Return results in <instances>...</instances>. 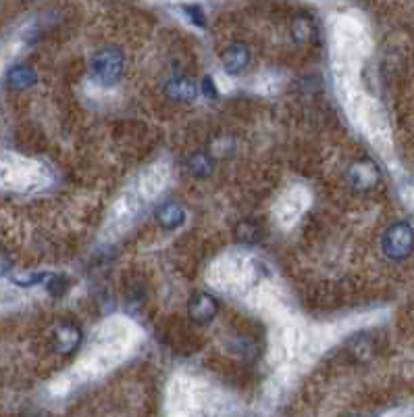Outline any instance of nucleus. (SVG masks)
Returning <instances> with one entry per match:
<instances>
[{
  "instance_id": "obj_1",
  "label": "nucleus",
  "mask_w": 414,
  "mask_h": 417,
  "mask_svg": "<svg viewBox=\"0 0 414 417\" xmlns=\"http://www.w3.org/2000/svg\"><path fill=\"white\" fill-rule=\"evenodd\" d=\"M381 248L387 259L392 261H404L413 255L414 250V229L406 221L392 223L381 240Z\"/></svg>"
},
{
  "instance_id": "obj_3",
  "label": "nucleus",
  "mask_w": 414,
  "mask_h": 417,
  "mask_svg": "<svg viewBox=\"0 0 414 417\" xmlns=\"http://www.w3.org/2000/svg\"><path fill=\"white\" fill-rule=\"evenodd\" d=\"M346 180H348V186L354 192H371L373 188L379 186L381 171H379V167L371 159H360V161H354L348 167Z\"/></svg>"
},
{
  "instance_id": "obj_15",
  "label": "nucleus",
  "mask_w": 414,
  "mask_h": 417,
  "mask_svg": "<svg viewBox=\"0 0 414 417\" xmlns=\"http://www.w3.org/2000/svg\"><path fill=\"white\" fill-rule=\"evenodd\" d=\"M184 10L190 15V19L194 21V25H198V27H205L207 25V19H205V15H202V10H200L198 4H184Z\"/></svg>"
},
{
  "instance_id": "obj_2",
  "label": "nucleus",
  "mask_w": 414,
  "mask_h": 417,
  "mask_svg": "<svg viewBox=\"0 0 414 417\" xmlns=\"http://www.w3.org/2000/svg\"><path fill=\"white\" fill-rule=\"evenodd\" d=\"M125 69V57L119 48H103L92 59V73L103 86H112L121 80Z\"/></svg>"
},
{
  "instance_id": "obj_16",
  "label": "nucleus",
  "mask_w": 414,
  "mask_h": 417,
  "mask_svg": "<svg viewBox=\"0 0 414 417\" xmlns=\"http://www.w3.org/2000/svg\"><path fill=\"white\" fill-rule=\"evenodd\" d=\"M202 94L207 97V99H216V88H214V82L210 80V78H205L202 80Z\"/></svg>"
},
{
  "instance_id": "obj_8",
  "label": "nucleus",
  "mask_w": 414,
  "mask_h": 417,
  "mask_svg": "<svg viewBox=\"0 0 414 417\" xmlns=\"http://www.w3.org/2000/svg\"><path fill=\"white\" fill-rule=\"evenodd\" d=\"M165 92L169 99H175V101H194L198 94V88L190 78H173L167 82Z\"/></svg>"
},
{
  "instance_id": "obj_18",
  "label": "nucleus",
  "mask_w": 414,
  "mask_h": 417,
  "mask_svg": "<svg viewBox=\"0 0 414 417\" xmlns=\"http://www.w3.org/2000/svg\"><path fill=\"white\" fill-rule=\"evenodd\" d=\"M348 417H364V416H348Z\"/></svg>"
},
{
  "instance_id": "obj_5",
  "label": "nucleus",
  "mask_w": 414,
  "mask_h": 417,
  "mask_svg": "<svg viewBox=\"0 0 414 417\" xmlns=\"http://www.w3.org/2000/svg\"><path fill=\"white\" fill-rule=\"evenodd\" d=\"M52 342H54V348L61 355H71L80 346V342H82V330L75 323L65 321V323H61L54 330V340Z\"/></svg>"
},
{
  "instance_id": "obj_7",
  "label": "nucleus",
  "mask_w": 414,
  "mask_h": 417,
  "mask_svg": "<svg viewBox=\"0 0 414 417\" xmlns=\"http://www.w3.org/2000/svg\"><path fill=\"white\" fill-rule=\"evenodd\" d=\"M221 63H223V69L231 76L235 73H242L248 63H250V50L248 46L244 44H231L223 55H221Z\"/></svg>"
},
{
  "instance_id": "obj_17",
  "label": "nucleus",
  "mask_w": 414,
  "mask_h": 417,
  "mask_svg": "<svg viewBox=\"0 0 414 417\" xmlns=\"http://www.w3.org/2000/svg\"><path fill=\"white\" fill-rule=\"evenodd\" d=\"M8 267H10V259H8L4 253H0V276H2L4 271H8Z\"/></svg>"
},
{
  "instance_id": "obj_10",
  "label": "nucleus",
  "mask_w": 414,
  "mask_h": 417,
  "mask_svg": "<svg viewBox=\"0 0 414 417\" xmlns=\"http://www.w3.org/2000/svg\"><path fill=\"white\" fill-rule=\"evenodd\" d=\"M292 38L298 42V44H311L316 38V25H314V19L311 15L302 13L294 19V25H292Z\"/></svg>"
},
{
  "instance_id": "obj_13",
  "label": "nucleus",
  "mask_w": 414,
  "mask_h": 417,
  "mask_svg": "<svg viewBox=\"0 0 414 417\" xmlns=\"http://www.w3.org/2000/svg\"><path fill=\"white\" fill-rule=\"evenodd\" d=\"M186 169L194 178H208L212 174V157L208 153H194L186 161Z\"/></svg>"
},
{
  "instance_id": "obj_6",
  "label": "nucleus",
  "mask_w": 414,
  "mask_h": 417,
  "mask_svg": "<svg viewBox=\"0 0 414 417\" xmlns=\"http://www.w3.org/2000/svg\"><path fill=\"white\" fill-rule=\"evenodd\" d=\"M186 217H188L186 208L177 201H169V203H165V205L156 208V221L167 232H173V229L182 227L186 223Z\"/></svg>"
},
{
  "instance_id": "obj_9",
  "label": "nucleus",
  "mask_w": 414,
  "mask_h": 417,
  "mask_svg": "<svg viewBox=\"0 0 414 417\" xmlns=\"http://www.w3.org/2000/svg\"><path fill=\"white\" fill-rule=\"evenodd\" d=\"M233 236L239 244H258L265 236L263 232V225L258 221H252V219H244L235 225L233 229Z\"/></svg>"
},
{
  "instance_id": "obj_12",
  "label": "nucleus",
  "mask_w": 414,
  "mask_h": 417,
  "mask_svg": "<svg viewBox=\"0 0 414 417\" xmlns=\"http://www.w3.org/2000/svg\"><path fill=\"white\" fill-rule=\"evenodd\" d=\"M348 351L354 355V359L356 361H369L371 357H373V353H375V342H373V338L369 336V334H356L354 338H350V342H348Z\"/></svg>"
},
{
  "instance_id": "obj_14",
  "label": "nucleus",
  "mask_w": 414,
  "mask_h": 417,
  "mask_svg": "<svg viewBox=\"0 0 414 417\" xmlns=\"http://www.w3.org/2000/svg\"><path fill=\"white\" fill-rule=\"evenodd\" d=\"M46 288H48V292L52 295V297H63L65 292H67V288H69V278L67 276H50V282L46 284Z\"/></svg>"
},
{
  "instance_id": "obj_4",
  "label": "nucleus",
  "mask_w": 414,
  "mask_h": 417,
  "mask_svg": "<svg viewBox=\"0 0 414 417\" xmlns=\"http://www.w3.org/2000/svg\"><path fill=\"white\" fill-rule=\"evenodd\" d=\"M219 313V301L208 295V292H196L192 295L190 303H188V315L192 317V321L196 323H210L214 319V315Z\"/></svg>"
},
{
  "instance_id": "obj_11",
  "label": "nucleus",
  "mask_w": 414,
  "mask_h": 417,
  "mask_svg": "<svg viewBox=\"0 0 414 417\" xmlns=\"http://www.w3.org/2000/svg\"><path fill=\"white\" fill-rule=\"evenodd\" d=\"M6 80H8V86L10 88H15V90H27V88H31L38 82V76H36V71L31 67L17 65V67H13L8 71Z\"/></svg>"
}]
</instances>
